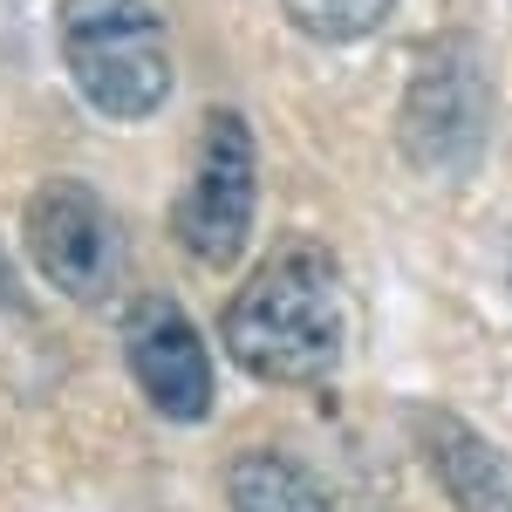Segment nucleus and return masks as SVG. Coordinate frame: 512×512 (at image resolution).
Returning <instances> with one entry per match:
<instances>
[{
  "instance_id": "nucleus-5",
  "label": "nucleus",
  "mask_w": 512,
  "mask_h": 512,
  "mask_svg": "<svg viewBox=\"0 0 512 512\" xmlns=\"http://www.w3.org/2000/svg\"><path fill=\"white\" fill-rule=\"evenodd\" d=\"M21 239H28V260L41 267V280L69 301H103L123 274V233L117 212L103 205L96 185L82 178H41L28 212H21Z\"/></svg>"
},
{
  "instance_id": "nucleus-4",
  "label": "nucleus",
  "mask_w": 512,
  "mask_h": 512,
  "mask_svg": "<svg viewBox=\"0 0 512 512\" xmlns=\"http://www.w3.org/2000/svg\"><path fill=\"white\" fill-rule=\"evenodd\" d=\"M253 198H260V151H253V123L239 110H205L198 130V164L185 192L171 205V233L185 253L205 267H233L253 233Z\"/></svg>"
},
{
  "instance_id": "nucleus-7",
  "label": "nucleus",
  "mask_w": 512,
  "mask_h": 512,
  "mask_svg": "<svg viewBox=\"0 0 512 512\" xmlns=\"http://www.w3.org/2000/svg\"><path fill=\"white\" fill-rule=\"evenodd\" d=\"M417 451H424V465H431L437 492L458 512H512V458L492 437H478L465 417L424 410V417H417Z\"/></svg>"
},
{
  "instance_id": "nucleus-3",
  "label": "nucleus",
  "mask_w": 512,
  "mask_h": 512,
  "mask_svg": "<svg viewBox=\"0 0 512 512\" xmlns=\"http://www.w3.org/2000/svg\"><path fill=\"white\" fill-rule=\"evenodd\" d=\"M485 130H492V69H485V48L465 28H444L410 62L403 103H396V144H403V158L417 164V171L458 178V171L478 164Z\"/></svg>"
},
{
  "instance_id": "nucleus-6",
  "label": "nucleus",
  "mask_w": 512,
  "mask_h": 512,
  "mask_svg": "<svg viewBox=\"0 0 512 512\" xmlns=\"http://www.w3.org/2000/svg\"><path fill=\"white\" fill-rule=\"evenodd\" d=\"M123 362H130L137 390L151 396L158 417H171V424L212 417V362H205V342L171 294H144L123 315Z\"/></svg>"
},
{
  "instance_id": "nucleus-8",
  "label": "nucleus",
  "mask_w": 512,
  "mask_h": 512,
  "mask_svg": "<svg viewBox=\"0 0 512 512\" xmlns=\"http://www.w3.org/2000/svg\"><path fill=\"white\" fill-rule=\"evenodd\" d=\"M226 499L233 512H335L321 478L294 465L287 451H239L226 465Z\"/></svg>"
},
{
  "instance_id": "nucleus-1",
  "label": "nucleus",
  "mask_w": 512,
  "mask_h": 512,
  "mask_svg": "<svg viewBox=\"0 0 512 512\" xmlns=\"http://www.w3.org/2000/svg\"><path fill=\"white\" fill-rule=\"evenodd\" d=\"M219 335H226V355L260 383H287V390L328 383L349 349L342 260L321 239H280L226 301Z\"/></svg>"
},
{
  "instance_id": "nucleus-2",
  "label": "nucleus",
  "mask_w": 512,
  "mask_h": 512,
  "mask_svg": "<svg viewBox=\"0 0 512 512\" xmlns=\"http://www.w3.org/2000/svg\"><path fill=\"white\" fill-rule=\"evenodd\" d=\"M55 35L96 117L144 123L171 103V35L151 0H55Z\"/></svg>"
},
{
  "instance_id": "nucleus-9",
  "label": "nucleus",
  "mask_w": 512,
  "mask_h": 512,
  "mask_svg": "<svg viewBox=\"0 0 512 512\" xmlns=\"http://www.w3.org/2000/svg\"><path fill=\"white\" fill-rule=\"evenodd\" d=\"M396 0H280L287 28H301L308 41H328V48H349V41H369L383 21H390Z\"/></svg>"
}]
</instances>
